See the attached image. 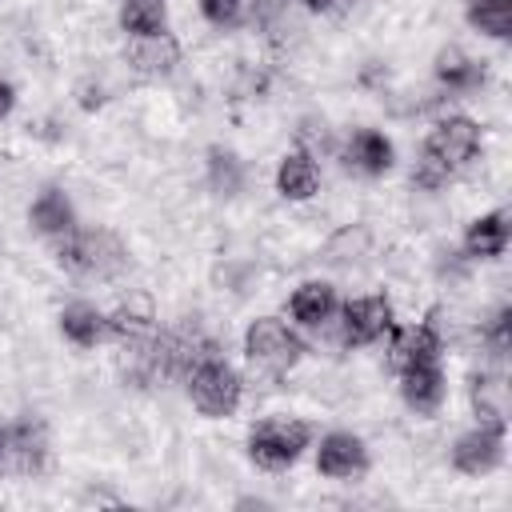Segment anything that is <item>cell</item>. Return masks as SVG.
Here are the masks:
<instances>
[{
    "mask_svg": "<svg viewBox=\"0 0 512 512\" xmlns=\"http://www.w3.org/2000/svg\"><path fill=\"white\" fill-rule=\"evenodd\" d=\"M184 392L192 400V408L208 420H224L236 416L240 400H244V380L240 372L216 352V344H204L192 364L184 368Z\"/></svg>",
    "mask_w": 512,
    "mask_h": 512,
    "instance_id": "6da1fadb",
    "label": "cell"
},
{
    "mask_svg": "<svg viewBox=\"0 0 512 512\" xmlns=\"http://www.w3.org/2000/svg\"><path fill=\"white\" fill-rule=\"evenodd\" d=\"M56 260L72 276L108 280V276L128 268V248L108 228H72L64 240H56Z\"/></svg>",
    "mask_w": 512,
    "mask_h": 512,
    "instance_id": "7a4b0ae2",
    "label": "cell"
},
{
    "mask_svg": "<svg viewBox=\"0 0 512 512\" xmlns=\"http://www.w3.org/2000/svg\"><path fill=\"white\" fill-rule=\"evenodd\" d=\"M312 448V424L296 416H264L248 432V460L264 472L292 468Z\"/></svg>",
    "mask_w": 512,
    "mask_h": 512,
    "instance_id": "3957f363",
    "label": "cell"
},
{
    "mask_svg": "<svg viewBox=\"0 0 512 512\" xmlns=\"http://www.w3.org/2000/svg\"><path fill=\"white\" fill-rule=\"evenodd\" d=\"M244 356L252 368L260 372H272V376H284L300 364L304 356V340L300 332L280 320V316H256L248 328H244Z\"/></svg>",
    "mask_w": 512,
    "mask_h": 512,
    "instance_id": "277c9868",
    "label": "cell"
},
{
    "mask_svg": "<svg viewBox=\"0 0 512 512\" xmlns=\"http://www.w3.org/2000/svg\"><path fill=\"white\" fill-rule=\"evenodd\" d=\"M384 340H388V368L404 372V368H416V364H436L444 356L448 332H444L440 308H428V316L408 324V328L392 324V332Z\"/></svg>",
    "mask_w": 512,
    "mask_h": 512,
    "instance_id": "5b68a950",
    "label": "cell"
},
{
    "mask_svg": "<svg viewBox=\"0 0 512 512\" xmlns=\"http://www.w3.org/2000/svg\"><path fill=\"white\" fill-rule=\"evenodd\" d=\"M336 324H340V344L344 348H368V344H380L392 324H396V312H392V300L372 292V296H352V300H340L336 308Z\"/></svg>",
    "mask_w": 512,
    "mask_h": 512,
    "instance_id": "8992f818",
    "label": "cell"
},
{
    "mask_svg": "<svg viewBox=\"0 0 512 512\" xmlns=\"http://www.w3.org/2000/svg\"><path fill=\"white\" fill-rule=\"evenodd\" d=\"M424 152L456 176L460 168H468V164L480 156V124H476L472 116H444V120H436V128L428 132Z\"/></svg>",
    "mask_w": 512,
    "mask_h": 512,
    "instance_id": "52a82bcc",
    "label": "cell"
},
{
    "mask_svg": "<svg viewBox=\"0 0 512 512\" xmlns=\"http://www.w3.org/2000/svg\"><path fill=\"white\" fill-rule=\"evenodd\" d=\"M0 468L16 476H40L48 468V424L40 416H20L8 424Z\"/></svg>",
    "mask_w": 512,
    "mask_h": 512,
    "instance_id": "ba28073f",
    "label": "cell"
},
{
    "mask_svg": "<svg viewBox=\"0 0 512 512\" xmlns=\"http://www.w3.org/2000/svg\"><path fill=\"white\" fill-rule=\"evenodd\" d=\"M504 432L500 424H476L452 444V468L460 476H488L504 464Z\"/></svg>",
    "mask_w": 512,
    "mask_h": 512,
    "instance_id": "9c48e42d",
    "label": "cell"
},
{
    "mask_svg": "<svg viewBox=\"0 0 512 512\" xmlns=\"http://www.w3.org/2000/svg\"><path fill=\"white\" fill-rule=\"evenodd\" d=\"M372 468V456H368V444L356 436V432H324L320 444H316V472L328 476V480H356Z\"/></svg>",
    "mask_w": 512,
    "mask_h": 512,
    "instance_id": "30bf717a",
    "label": "cell"
},
{
    "mask_svg": "<svg viewBox=\"0 0 512 512\" xmlns=\"http://www.w3.org/2000/svg\"><path fill=\"white\" fill-rule=\"evenodd\" d=\"M396 376H400V400H404L416 416H436V412H440V404H444V396H448L440 360H436V364L404 368V372H396Z\"/></svg>",
    "mask_w": 512,
    "mask_h": 512,
    "instance_id": "8fae6325",
    "label": "cell"
},
{
    "mask_svg": "<svg viewBox=\"0 0 512 512\" xmlns=\"http://www.w3.org/2000/svg\"><path fill=\"white\" fill-rule=\"evenodd\" d=\"M128 64L136 76L144 80H160V76H172L176 64H180V40L164 28L156 36H136L132 48H128Z\"/></svg>",
    "mask_w": 512,
    "mask_h": 512,
    "instance_id": "7c38bea8",
    "label": "cell"
},
{
    "mask_svg": "<svg viewBox=\"0 0 512 512\" xmlns=\"http://www.w3.org/2000/svg\"><path fill=\"white\" fill-rule=\"evenodd\" d=\"M340 296L328 280H304L292 296H288V316L296 328H324L336 320Z\"/></svg>",
    "mask_w": 512,
    "mask_h": 512,
    "instance_id": "4fadbf2b",
    "label": "cell"
},
{
    "mask_svg": "<svg viewBox=\"0 0 512 512\" xmlns=\"http://www.w3.org/2000/svg\"><path fill=\"white\" fill-rule=\"evenodd\" d=\"M344 164L360 176H384L392 164H396V148L384 132L376 128H356L344 144Z\"/></svg>",
    "mask_w": 512,
    "mask_h": 512,
    "instance_id": "5bb4252c",
    "label": "cell"
},
{
    "mask_svg": "<svg viewBox=\"0 0 512 512\" xmlns=\"http://www.w3.org/2000/svg\"><path fill=\"white\" fill-rule=\"evenodd\" d=\"M276 192L284 200H292V204L312 200L320 192V168H316V156L308 148L284 152V160L276 164Z\"/></svg>",
    "mask_w": 512,
    "mask_h": 512,
    "instance_id": "9a60e30c",
    "label": "cell"
},
{
    "mask_svg": "<svg viewBox=\"0 0 512 512\" xmlns=\"http://www.w3.org/2000/svg\"><path fill=\"white\" fill-rule=\"evenodd\" d=\"M152 336H156V312H152L148 296H128L124 304H116L108 312V340H120V344L136 348Z\"/></svg>",
    "mask_w": 512,
    "mask_h": 512,
    "instance_id": "2e32d148",
    "label": "cell"
},
{
    "mask_svg": "<svg viewBox=\"0 0 512 512\" xmlns=\"http://www.w3.org/2000/svg\"><path fill=\"white\" fill-rule=\"evenodd\" d=\"M508 236H512L508 212H504V208H492V212L476 216V220L464 228V256H468V260H496V256H504Z\"/></svg>",
    "mask_w": 512,
    "mask_h": 512,
    "instance_id": "e0dca14e",
    "label": "cell"
},
{
    "mask_svg": "<svg viewBox=\"0 0 512 512\" xmlns=\"http://www.w3.org/2000/svg\"><path fill=\"white\" fill-rule=\"evenodd\" d=\"M28 224H32L40 236H48V240H64L72 228H80V224H76V208H72L68 192H60V188H44V192L32 200Z\"/></svg>",
    "mask_w": 512,
    "mask_h": 512,
    "instance_id": "ac0fdd59",
    "label": "cell"
},
{
    "mask_svg": "<svg viewBox=\"0 0 512 512\" xmlns=\"http://www.w3.org/2000/svg\"><path fill=\"white\" fill-rule=\"evenodd\" d=\"M60 336L76 348H96L108 340V312H100L88 300H72L60 308Z\"/></svg>",
    "mask_w": 512,
    "mask_h": 512,
    "instance_id": "d6986e66",
    "label": "cell"
},
{
    "mask_svg": "<svg viewBox=\"0 0 512 512\" xmlns=\"http://www.w3.org/2000/svg\"><path fill=\"white\" fill-rule=\"evenodd\" d=\"M468 400L476 412V424H500L508 428V384L500 372H476L468 384Z\"/></svg>",
    "mask_w": 512,
    "mask_h": 512,
    "instance_id": "ffe728a7",
    "label": "cell"
},
{
    "mask_svg": "<svg viewBox=\"0 0 512 512\" xmlns=\"http://www.w3.org/2000/svg\"><path fill=\"white\" fill-rule=\"evenodd\" d=\"M432 72H436V80H440L448 92H472V88L484 84V68H480L468 52H460V48H440Z\"/></svg>",
    "mask_w": 512,
    "mask_h": 512,
    "instance_id": "44dd1931",
    "label": "cell"
},
{
    "mask_svg": "<svg viewBox=\"0 0 512 512\" xmlns=\"http://www.w3.org/2000/svg\"><path fill=\"white\" fill-rule=\"evenodd\" d=\"M120 28L136 36H156L168 28V0H120Z\"/></svg>",
    "mask_w": 512,
    "mask_h": 512,
    "instance_id": "7402d4cb",
    "label": "cell"
},
{
    "mask_svg": "<svg viewBox=\"0 0 512 512\" xmlns=\"http://www.w3.org/2000/svg\"><path fill=\"white\" fill-rule=\"evenodd\" d=\"M464 20H468V28H476L480 36L508 40V36H512V0H468Z\"/></svg>",
    "mask_w": 512,
    "mask_h": 512,
    "instance_id": "603a6c76",
    "label": "cell"
},
{
    "mask_svg": "<svg viewBox=\"0 0 512 512\" xmlns=\"http://www.w3.org/2000/svg\"><path fill=\"white\" fill-rule=\"evenodd\" d=\"M240 180H244L240 160L228 148H208V184L220 196H232V192H240Z\"/></svg>",
    "mask_w": 512,
    "mask_h": 512,
    "instance_id": "cb8c5ba5",
    "label": "cell"
},
{
    "mask_svg": "<svg viewBox=\"0 0 512 512\" xmlns=\"http://www.w3.org/2000/svg\"><path fill=\"white\" fill-rule=\"evenodd\" d=\"M200 16L220 32L240 28L244 24V0H200Z\"/></svg>",
    "mask_w": 512,
    "mask_h": 512,
    "instance_id": "d4e9b609",
    "label": "cell"
},
{
    "mask_svg": "<svg viewBox=\"0 0 512 512\" xmlns=\"http://www.w3.org/2000/svg\"><path fill=\"white\" fill-rule=\"evenodd\" d=\"M448 180H452V172H448L444 164H436L428 152H420V160H416V168H412V184L424 188V192H436V188H444Z\"/></svg>",
    "mask_w": 512,
    "mask_h": 512,
    "instance_id": "484cf974",
    "label": "cell"
},
{
    "mask_svg": "<svg viewBox=\"0 0 512 512\" xmlns=\"http://www.w3.org/2000/svg\"><path fill=\"white\" fill-rule=\"evenodd\" d=\"M484 340H488L496 352L508 348V340H512V308H500V312L484 324Z\"/></svg>",
    "mask_w": 512,
    "mask_h": 512,
    "instance_id": "4316f807",
    "label": "cell"
},
{
    "mask_svg": "<svg viewBox=\"0 0 512 512\" xmlns=\"http://www.w3.org/2000/svg\"><path fill=\"white\" fill-rule=\"evenodd\" d=\"M12 108H16V88L8 80H0V120H8Z\"/></svg>",
    "mask_w": 512,
    "mask_h": 512,
    "instance_id": "83f0119b",
    "label": "cell"
},
{
    "mask_svg": "<svg viewBox=\"0 0 512 512\" xmlns=\"http://www.w3.org/2000/svg\"><path fill=\"white\" fill-rule=\"evenodd\" d=\"M304 8H312V12H328V8H336L340 0H300Z\"/></svg>",
    "mask_w": 512,
    "mask_h": 512,
    "instance_id": "f1b7e54d",
    "label": "cell"
},
{
    "mask_svg": "<svg viewBox=\"0 0 512 512\" xmlns=\"http://www.w3.org/2000/svg\"><path fill=\"white\" fill-rule=\"evenodd\" d=\"M4 436H8V424H0V452H4Z\"/></svg>",
    "mask_w": 512,
    "mask_h": 512,
    "instance_id": "f546056e",
    "label": "cell"
}]
</instances>
